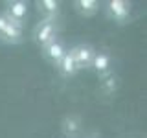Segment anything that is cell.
<instances>
[{
	"instance_id": "2",
	"label": "cell",
	"mask_w": 147,
	"mask_h": 138,
	"mask_svg": "<svg viewBox=\"0 0 147 138\" xmlns=\"http://www.w3.org/2000/svg\"><path fill=\"white\" fill-rule=\"evenodd\" d=\"M70 55H72L74 63H76L77 70L88 66V64L92 63V59H94V52H92V48H90V46H83V44L76 46V48L70 52Z\"/></svg>"
},
{
	"instance_id": "7",
	"label": "cell",
	"mask_w": 147,
	"mask_h": 138,
	"mask_svg": "<svg viewBox=\"0 0 147 138\" xmlns=\"http://www.w3.org/2000/svg\"><path fill=\"white\" fill-rule=\"evenodd\" d=\"M59 63H61V72L64 74V76H72V74L77 72V66H76V63H74L70 53H64V57Z\"/></svg>"
},
{
	"instance_id": "9",
	"label": "cell",
	"mask_w": 147,
	"mask_h": 138,
	"mask_svg": "<svg viewBox=\"0 0 147 138\" xmlns=\"http://www.w3.org/2000/svg\"><path fill=\"white\" fill-rule=\"evenodd\" d=\"M77 6H81L83 11H94V9L98 7V2H96V0H79Z\"/></svg>"
},
{
	"instance_id": "1",
	"label": "cell",
	"mask_w": 147,
	"mask_h": 138,
	"mask_svg": "<svg viewBox=\"0 0 147 138\" xmlns=\"http://www.w3.org/2000/svg\"><path fill=\"white\" fill-rule=\"evenodd\" d=\"M0 35L7 41H20L22 37V22L13 20L9 15H0Z\"/></svg>"
},
{
	"instance_id": "10",
	"label": "cell",
	"mask_w": 147,
	"mask_h": 138,
	"mask_svg": "<svg viewBox=\"0 0 147 138\" xmlns=\"http://www.w3.org/2000/svg\"><path fill=\"white\" fill-rule=\"evenodd\" d=\"M42 6L48 9V11H55V9H57V2H55V0H42Z\"/></svg>"
},
{
	"instance_id": "8",
	"label": "cell",
	"mask_w": 147,
	"mask_h": 138,
	"mask_svg": "<svg viewBox=\"0 0 147 138\" xmlns=\"http://www.w3.org/2000/svg\"><path fill=\"white\" fill-rule=\"evenodd\" d=\"M92 64H94L96 70H107L109 66V57L105 53H98L94 55V59H92Z\"/></svg>"
},
{
	"instance_id": "4",
	"label": "cell",
	"mask_w": 147,
	"mask_h": 138,
	"mask_svg": "<svg viewBox=\"0 0 147 138\" xmlns=\"http://www.w3.org/2000/svg\"><path fill=\"white\" fill-rule=\"evenodd\" d=\"M64 53H66V52H64V46L61 43H57V41H52V43L46 44V55H48L52 61L59 63L64 57Z\"/></svg>"
},
{
	"instance_id": "5",
	"label": "cell",
	"mask_w": 147,
	"mask_h": 138,
	"mask_svg": "<svg viewBox=\"0 0 147 138\" xmlns=\"http://www.w3.org/2000/svg\"><path fill=\"white\" fill-rule=\"evenodd\" d=\"M26 13H28L26 2L17 0V2H11V4H9V17H11L13 20H18V22H20L22 18L26 17Z\"/></svg>"
},
{
	"instance_id": "3",
	"label": "cell",
	"mask_w": 147,
	"mask_h": 138,
	"mask_svg": "<svg viewBox=\"0 0 147 138\" xmlns=\"http://www.w3.org/2000/svg\"><path fill=\"white\" fill-rule=\"evenodd\" d=\"M37 41H39L40 44H48L55 41V28H53V22L52 20H46L42 24L39 26V31H37Z\"/></svg>"
},
{
	"instance_id": "6",
	"label": "cell",
	"mask_w": 147,
	"mask_h": 138,
	"mask_svg": "<svg viewBox=\"0 0 147 138\" xmlns=\"http://www.w3.org/2000/svg\"><path fill=\"white\" fill-rule=\"evenodd\" d=\"M109 11L112 13L116 18H125L129 13V7L123 0H110L109 2Z\"/></svg>"
}]
</instances>
